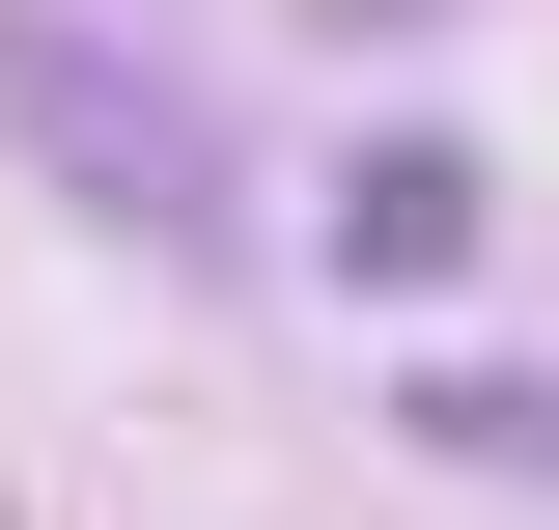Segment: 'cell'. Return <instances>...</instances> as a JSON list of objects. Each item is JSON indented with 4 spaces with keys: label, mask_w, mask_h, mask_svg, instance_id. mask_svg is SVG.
Returning a JSON list of instances; mask_svg holds the SVG:
<instances>
[{
    "label": "cell",
    "mask_w": 559,
    "mask_h": 530,
    "mask_svg": "<svg viewBox=\"0 0 559 530\" xmlns=\"http://www.w3.org/2000/svg\"><path fill=\"white\" fill-rule=\"evenodd\" d=\"M0 112H57V140H84V196H112V224H197V140H168V112H112V84H84L57 28H0Z\"/></svg>",
    "instance_id": "cell-1"
}]
</instances>
